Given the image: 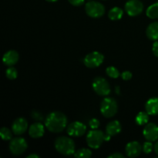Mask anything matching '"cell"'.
Returning <instances> with one entry per match:
<instances>
[{"label": "cell", "instance_id": "6da1fadb", "mask_svg": "<svg viewBox=\"0 0 158 158\" xmlns=\"http://www.w3.org/2000/svg\"><path fill=\"white\" fill-rule=\"evenodd\" d=\"M45 125L48 131L50 132L60 133L66 127L67 118L63 113L55 111L47 116Z\"/></svg>", "mask_w": 158, "mask_h": 158}, {"label": "cell", "instance_id": "7a4b0ae2", "mask_svg": "<svg viewBox=\"0 0 158 158\" xmlns=\"http://www.w3.org/2000/svg\"><path fill=\"white\" fill-rule=\"evenodd\" d=\"M55 148L60 154L70 156L75 152V143L72 139L67 137H60L56 140Z\"/></svg>", "mask_w": 158, "mask_h": 158}, {"label": "cell", "instance_id": "3957f363", "mask_svg": "<svg viewBox=\"0 0 158 158\" xmlns=\"http://www.w3.org/2000/svg\"><path fill=\"white\" fill-rule=\"evenodd\" d=\"M117 110H118V106L117 101L110 97L105 98L100 105L101 114L106 118H110L115 116L117 113Z\"/></svg>", "mask_w": 158, "mask_h": 158}, {"label": "cell", "instance_id": "277c9868", "mask_svg": "<svg viewBox=\"0 0 158 158\" xmlns=\"http://www.w3.org/2000/svg\"><path fill=\"white\" fill-rule=\"evenodd\" d=\"M104 140V134L99 130H92L88 133L86 136V143L89 148L97 149L101 146Z\"/></svg>", "mask_w": 158, "mask_h": 158}, {"label": "cell", "instance_id": "5b68a950", "mask_svg": "<svg viewBox=\"0 0 158 158\" xmlns=\"http://www.w3.org/2000/svg\"><path fill=\"white\" fill-rule=\"evenodd\" d=\"M85 9L86 14L92 18H100L103 16L105 12L103 5L96 1L88 2L85 6Z\"/></svg>", "mask_w": 158, "mask_h": 158}, {"label": "cell", "instance_id": "8992f818", "mask_svg": "<svg viewBox=\"0 0 158 158\" xmlns=\"http://www.w3.org/2000/svg\"><path fill=\"white\" fill-rule=\"evenodd\" d=\"M93 89L100 96H108L110 94V87L107 80L103 77H96L93 81Z\"/></svg>", "mask_w": 158, "mask_h": 158}, {"label": "cell", "instance_id": "52a82bcc", "mask_svg": "<svg viewBox=\"0 0 158 158\" xmlns=\"http://www.w3.org/2000/svg\"><path fill=\"white\" fill-rule=\"evenodd\" d=\"M27 142L24 138L16 137L11 140L9 143L10 152L14 155H21L27 149Z\"/></svg>", "mask_w": 158, "mask_h": 158}, {"label": "cell", "instance_id": "ba28073f", "mask_svg": "<svg viewBox=\"0 0 158 158\" xmlns=\"http://www.w3.org/2000/svg\"><path fill=\"white\" fill-rule=\"evenodd\" d=\"M103 54L99 52H93L85 56L83 60L85 66L88 68H96L100 66L103 63Z\"/></svg>", "mask_w": 158, "mask_h": 158}, {"label": "cell", "instance_id": "9c48e42d", "mask_svg": "<svg viewBox=\"0 0 158 158\" xmlns=\"http://www.w3.org/2000/svg\"><path fill=\"white\" fill-rule=\"evenodd\" d=\"M143 5L140 0H129L125 4V11L130 16H136L143 12Z\"/></svg>", "mask_w": 158, "mask_h": 158}, {"label": "cell", "instance_id": "30bf717a", "mask_svg": "<svg viewBox=\"0 0 158 158\" xmlns=\"http://www.w3.org/2000/svg\"><path fill=\"white\" fill-rule=\"evenodd\" d=\"M86 127L85 124L80 122L76 121L73 123H71L67 127V134L71 137H81L86 133Z\"/></svg>", "mask_w": 158, "mask_h": 158}, {"label": "cell", "instance_id": "8fae6325", "mask_svg": "<svg viewBox=\"0 0 158 158\" xmlns=\"http://www.w3.org/2000/svg\"><path fill=\"white\" fill-rule=\"evenodd\" d=\"M143 137L149 141H155L158 139V127L154 123H147L143 131Z\"/></svg>", "mask_w": 158, "mask_h": 158}, {"label": "cell", "instance_id": "7c38bea8", "mask_svg": "<svg viewBox=\"0 0 158 158\" xmlns=\"http://www.w3.org/2000/svg\"><path fill=\"white\" fill-rule=\"evenodd\" d=\"M28 127V123L26 121V119L23 118V117H19L15 120L12 125V132L15 134V135H22L26 132Z\"/></svg>", "mask_w": 158, "mask_h": 158}, {"label": "cell", "instance_id": "4fadbf2b", "mask_svg": "<svg viewBox=\"0 0 158 158\" xmlns=\"http://www.w3.org/2000/svg\"><path fill=\"white\" fill-rule=\"evenodd\" d=\"M142 151V147L137 141H133L127 143L126 146V154L129 157H137L140 154Z\"/></svg>", "mask_w": 158, "mask_h": 158}, {"label": "cell", "instance_id": "5bb4252c", "mask_svg": "<svg viewBox=\"0 0 158 158\" xmlns=\"http://www.w3.org/2000/svg\"><path fill=\"white\" fill-rule=\"evenodd\" d=\"M29 134L32 138H40L44 134V127L40 122L32 123L29 127Z\"/></svg>", "mask_w": 158, "mask_h": 158}, {"label": "cell", "instance_id": "9a60e30c", "mask_svg": "<svg viewBox=\"0 0 158 158\" xmlns=\"http://www.w3.org/2000/svg\"><path fill=\"white\" fill-rule=\"evenodd\" d=\"M19 53L15 50H9L4 54L2 57L3 63L6 66H13L18 62Z\"/></svg>", "mask_w": 158, "mask_h": 158}, {"label": "cell", "instance_id": "2e32d148", "mask_svg": "<svg viewBox=\"0 0 158 158\" xmlns=\"http://www.w3.org/2000/svg\"><path fill=\"white\" fill-rule=\"evenodd\" d=\"M146 112L149 115H157L158 114V98H151L148 100L145 105Z\"/></svg>", "mask_w": 158, "mask_h": 158}, {"label": "cell", "instance_id": "e0dca14e", "mask_svg": "<svg viewBox=\"0 0 158 158\" xmlns=\"http://www.w3.org/2000/svg\"><path fill=\"white\" fill-rule=\"evenodd\" d=\"M106 134L112 136H115L118 134L121 131V124L117 120H114V121L110 122L107 124L106 128Z\"/></svg>", "mask_w": 158, "mask_h": 158}, {"label": "cell", "instance_id": "ac0fdd59", "mask_svg": "<svg viewBox=\"0 0 158 158\" xmlns=\"http://www.w3.org/2000/svg\"><path fill=\"white\" fill-rule=\"evenodd\" d=\"M147 36L151 40H158V23H151L147 28L146 30Z\"/></svg>", "mask_w": 158, "mask_h": 158}, {"label": "cell", "instance_id": "d6986e66", "mask_svg": "<svg viewBox=\"0 0 158 158\" xmlns=\"http://www.w3.org/2000/svg\"><path fill=\"white\" fill-rule=\"evenodd\" d=\"M123 11L120 8L114 7L110 10L109 13H108V16H109L110 19L115 21V20L120 19L123 16Z\"/></svg>", "mask_w": 158, "mask_h": 158}, {"label": "cell", "instance_id": "ffe728a7", "mask_svg": "<svg viewBox=\"0 0 158 158\" xmlns=\"http://www.w3.org/2000/svg\"><path fill=\"white\" fill-rule=\"evenodd\" d=\"M149 121V114L147 112H140L136 117V123L140 126L147 124Z\"/></svg>", "mask_w": 158, "mask_h": 158}, {"label": "cell", "instance_id": "44dd1931", "mask_svg": "<svg viewBox=\"0 0 158 158\" xmlns=\"http://www.w3.org/2000/svg\"><path fill=\"white\" fill-rule=\"evenodd\" d=\"M146 14L151 19H158V2L149 6L147 9Z\"/></svg>", "mask_w": 158, "mask_h": 158}, {"label": "cell", "instance_id": "7402d4cb", "mask_svg": "<svg viewBox=\"0 0 158 158\" xmlns=\"http://www.w3.org/2000/svg\"><path fill=\"white\" fill-rule=\"evenodd\" d=\"M91 156H92V152L90 150L86 149V148L78 150L74 154V157L77 158H89Z\"/></svg>", "mask_w": 158, "mask_h": 158}, {"label": "cell", "instance_id": "603a6c76", "mask_svg": "<svg viewBox=\"0 0 158 158\" xmlns=\"http://www.w3.org/2000/svg\"><path fill=\"white\" fill-rule=\"evenodd\" d=\"M0 135L3 140H12V132L7 127H2L0 130Z\"/></svg>", "mask_w": 158, "mask_h": 158}, {"label": "cell", "instance_id": "cb8c5ba5", "mask_svg": "<svg viewBox=\"0 0 158 158\" xmlns=\"http://www.w3.org/2000/svg\"><path fill=\"white\" fill-rule=\"evenodd\" d=\"M106 74L110 77H111V78L117 79L120 76V73H119L118 69L114 67V66H109V67H107L106 69Z\"/></svg>", "mask_w": 158, "mask_h": 158}, {"label": "cell", "instance_id": "d4e9b609", "mask_svg": "<svg viewBox=\"0 0 158 158\" xmlns=\"http://www.w3.org/2000/svg\"><path fill=\"white\" fill-rule=\"evenodd\" d=\"M6 75L7 78L9 79V80H15V79H16L18 73H17V70L15 68L9 67L6 70Z\"/></svg>", "mask_w": 158, "mask_h": 158}, {"label": "cell", "instance_id": "484cf974", "mask_svg": "<svg viewBox=\"0 0 158 158\" xmlns=\"http://www.w3.org/2000/svg\"><path fill=\"white\" fill-rule=\"evenodd\" d=\"M153 148H154V145L151 143V141L148 140V141L143 143V151L145 154H150V153H151V151H153Z\"/></svg>", "mask_w": 158, "mask_h": 158}, {"label": "cell", "instance_id": "4316f807", "mask_svg": "<svg viewBox=\"0 0 158 158\" xmlns=\"http://www.w3.org/2000/svg\"><path fill=\"white\" fill-rule=\"evenodd\" d=\"M89 125L93 130H95L99 127V126H100V122H99V120L97 119L93 118L89 120Z\"/></svg>", "mask_w": 158, "mask_h": 158}, {"label": "cell", "instance_id": "83f0119b", "mask_svg": "<svg viewBox=\"0 0 158 158\" xmlns=\"http://www.w3.org/2000/svg\"><path fill=\"white\" fill-rule=\"evenodd\" d=\"M121 77L123 80H129L132 78V73L130 71H124L121 74Z\"/></svg>", "mask_w": 158, "mask_h": 158}, {"label": "cell", "instance_id": "f1b7e54d", "mask_svg": "<svg viewBox=\"0 0 158 158\" xmlns=\"http://www.w3.org/2000/svg\"><path fill=\"white\" fill-rule=\"evenodd\" d=\"M71 5L74 6H80L84 3V0H68Z\"/></svg>", "mask_w": 158, "mask_h": 158}, {"label": "cell", "instance_id": "f546056e", "mask_svg": "<svg viewBox=\"0 0 158 158\" xmlns=\"http://www.w3.org/2000/svg\"><path fill=\"white\" fill-rule=\"evenodd\" d=\"M152 50L154 55H155L157 57H158V42H155V43L153 44Z\"/></svg>", "mask_w": 158, "mask_h": 158}, {"label": "cell", "instance_id": "4dcf8cb0", "mask_svg": "<svg viewBox=\"0 0 158 158\" xmlns=\"http://www.w3.org/2000/svg\"><path fill=\"white\" fill-rule=\"evenodd\" d=\"M108 158H123V155L120 153H114V154H110Z\"/></svg>", "mask_w": 158, "mask_h": 158}, {"label": "cell", "instance_id": "1f68e13d", "mask_svg": "<svg viewBox=\"0 0 158 158\" xmlns=\"http://www.w3.org/2000/svg\"><path fill=\"white\" fill-rule=\"evenodd\" d=\"M32 117H33L34 119H35V120H42V116L40 115L38 112H33V113H32Z\"/></svg>", "mask_w": 158, "mask_h": 158}, {"label": "cell", "instance_id": "d6a6232c", "mask_svg": "<svg viewBox=\"0 0 158 158\" xmlns=\"http://www.w3.org/2000/svg\"><path fill=\"white\" fill-rule=\"evenodd\" d=\"M27 158H40V156L37 155V154H29V156H27Z\"/></svg>", "mask_w": 158, "mask_h": 158}, {"label": "cell", "instance_id": "836d02e7", "mask_svg": "<svg viewBox=\"0 0 158 158\" xmlns=\"http://www.w3.org/2000/svg\"><path fill=\"white\" fill-rule=\"evenodd\" d=\"M110 137H111V136L109 135V134H105V135H104V140H106V141H108V140L110 139Z\"/></svg>", "mask_w": 158, "mask_h": 158}, {"label": "cell", "instance_id": "e575fe53", "mask_svg": "<svg viewBox=\"0 0 158 158\" xmlns=\"http://www.w3.org/2000/svg\"><path fill=\"white\" fill-rule=\"evenodd\" d=\"M154 151H155V153L158 155V141L156 143V144L154 145Z\"/></svg>", "mask_w": 158, "mask_h": 158}, {"label": "cell", "instance_id": "d590c367", "mask_svg": "<svg viewBox=\"0 0 158 158\" xmlns=\"http://www.w3.org/2000/svg\"><path fill=\"white\" fill-rule=\"evenodd\" d=\"M47 2H56L58 0H46Z\"/></svg>", "mask_w": 158, "mask_h": 158}]
</instances>
